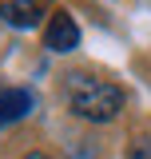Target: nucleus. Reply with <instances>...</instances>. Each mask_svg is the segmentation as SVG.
<instances>
[{"label": "nucleus", "mask_w": 151, "mask_h": 159, "mask_svg": "<svg viewBox=\"0 0 151 159\" xmlns=\"http://www.w3.org/2000/svg\"><path fill=\"white\" fill-rule=\"evenodd\" d=\"M68 88V103L80 119H92V123H112L119 111H123V92L108 84V80H95L88 72H72L64 80Z\"/></svg>", "instance_id": "f257e3e1"}, {"label": "nucleus", "mask_w": 151, "mask_h": 159, "mask_svg": "<svg viewBox=\"0 0 151 159\" xmlns=\"http://www.w3.org/2000/svg\"><path fill=\"white\" fill-rule=\"evenodd\" d=\"M44 44H48V52H56V56L72 52L76 44H80V28H76V20L68 16V12H52L48 28H44Z\"/></svg>", "instance_id": "f03ea898"}, {"label": "nucleus", "mask_w": 151, "mask_h": 159, "mask_svg": "<svg viewBox=\"0 0 151 159\" xmlns=\"http://www.w3.org/2000/svg\"><path fill=\"white\" fill-rule=\"evenodd\" d=\"M44 16V0H4L0 4V20L12 28H36Z\"/></svg>", "instance_id": "7ed1b4c3"}, {"label": "nucleus", "mask_w": 151, "mask_h": 159, "mask_svg": "<svg viewBox=\"0 0 151 159\" xmlns=\"http://www.w3.org/2000/svg\"><path fill=\"white\" fill-rule=\"evenodd\" d=\"M28 111H32V92H24V88H0V127L24 119Z\"/></svg>", "instance_id": "20e7f679"}, {"label": "nucleus", "mask_w": 151, "mask_h": 159, "mask_svg": "<svg viewBox=\"0 0 151 159\" xmlns=\"http://www.w3.org/2000/svg\"><path fill=\"white\" fill-rule=\"evenodd\" d=\"M127 159H151V139H135L127 147Z\"/></svg>", "instance_id": "39448f33"}, {"label": "nucleus", "mask_w": 151, "mask_h": 159, "mask_svg": "<svg viewBox=\"0 0 151 159\" xmlns=\"http://www.w3.org/2000/svg\"><path fill=\"white\" fill-rule=\"evenodd\" d=\"M72 159H99V155H95L88 143H80V147H72Z\"/></svg>", "instance_id": "423d86ee"}, {"label": "nucleus", "mask_w": 151, "mask_h": 159, "mask_svg": "<svg viewBox=\"0 0 151 159\" xmlns=\"http://www.w3.org/2000/svg\"><path fill=\"white\" fill-rule=\"evenodd\" d=\"M24 159H48V155H44V151H28Z\"/></svg>", "instance_id": "0eeeda50"}]
</instances>
